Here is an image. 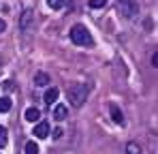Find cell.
<instances>
[{
	"label": "cell",
	"mask_w": 158,
	"mask_h": 154,
	"mask_svg": "<svg viewBox=\"0 0 158 154\" xmlns=\"http://www.w3.org/2000/svg\"><path fill=\"white\" fill-rule=\"evenodd\" d=\"M26 154H39V146L34 141H28L26 143Z\"/></svg>",
	"instance_id": "7c38bea8"
},
{
	"label": "cell",
	"mask_w": 158,
	"mask_h": 154,
	"mask_svg": "<svg viewBox=\"0 0 158 154\" xmlns=\"http://www.w3.org/2000/svg\"><path fill=\"white\" fill-rule=\"evenodd\" d=\"M111 116H113V120H115L118 124H124V116H122V111H120L118 107H111Z\"/></svg>",
	"instance_id": "8fae6325"
},
{
	"label": "cell",
	"mask_w": 158,
	"mask_h": 154,
	"mask_svg": "<svg viewBox=\"0 0 158 154\" xmlns=\"http://www.w3.org/2000/svg\"><path fill=\"white\" fill-rule=\"evenodd\" d=\"M118 6H120L122 15H126V17H135L139 13V9H137V4L132 0H118Z\"/></svg>",
	"instance_id": "3957f363"
},
{
	"label": "cell",
	"mask_w": 158,
	"mask_h": 154,
	"mask_svg": "<svg viewBox=\"0 0 158 154\" xmlns=\"http://www.w3.org/2000/svg\"><path fill=\"white\" fill-rule=\"evenodd\" d=\"M11 107H13V103H11L9 96H0V113H6Z\"/></svg>",
	"instance_id": "30bf717a"
},
{
	"label": "cell",
	"mask_w": 158,
	"mask_h": 154,
	"mask_svg": "<svg viewBox=\"0 0 158 154\" xmlns=\"http://www.w3.org/2000/svg\"><path fill=\"white\" fill-rule=\"evenodd\" d=\"M34 83H36L39 88H41V86H47V83H49V75H47V73H36V75H34Z\"/></svg>",
	"instance_id": "9c48e42d"
},
{
	"label": "cell",
	"mask_w": 158,
	"mask_h": 154,
	"mask_svg": "<svg viewBox=\"0 0 158 154\" xmlns=\"http://www.w3.org/2000/svg\"><path fill=\"white\" fill-rule=\"evenodd\" d=\"M47 135H49V124H47V122H41V124H36V126H34V137L45 139Z\"/></svg>",
	"instance_id": "277c9868"
},
{
	"label": "cell",
	"mask_w": 158,
	"mask_h": 154,
	"mask_svg": "<svg viewBox=\"0 0 158 154\" xmlns=\"http://www.w3.org/2000/svg\"><path fill=\"white\" fill-rule=\"evenodd\" d=\"M19 26H22V30H30V26H32V11L30 9L24 11V15L19 19Z\"/></svg>",
	"instance_id": "5b68a950"
},
{
	"label": "cell",
	"mask_w": 158,
	"mask_h": 154,
	"mask_svg": "<svg viewBox=\"0 0 158 154\" xmlns=\"http://www.w3.org/2000/svg\"><path fill=\"white\" fill-rule=\"evenodd\" d=\"M0 66H2V58H0Z\"/></svg>",
	"instance_id": "44dd1931"
},
{
	"label": "cell",
	"mask_w": 158,
	"mask_h": 154,
	"mask_svg": "<svg viewBox=\"0 0 158 154\" xmlns=\"http://www.w3.org/2000/svg\"><path fill=\"white\" fill-rule=\"evenodd\" d=\"M62 135H64V133H62V128H56V130L52 133V137H53V139H60Z\"/></svg>",
	"instance_id": "e0dca14e"
},
{
	"label": "cell",
	"mask_w": 158,
	"mask_h": 154,
	"mask_svg": "<svg viewBox=\"0 0 158 154\" xmlns=\"http://www.w3.org/2000/svg\"><path fill=\"white\" fill-rule=\"evenodd\" d=\"M126 150H128V154H139V152H141L137 143H128V146H126Z\"/></svg>",
	"instance_id": "2e32d148"
},
{
	"label": "cell",
	"mask_w": 158,
	"mask_h": 154,
	"mask_svg": "<svg viewBox=\"0 0 158 154\" xmlns=\"http://www.w3.org/2000/svg\"><path fill=\"white\" fill-rule=\"evenodd\" d=\"M4 28H6V22H4V19H0V32H2Z\"/></svg>",
	"instance_id": "ffe728a7"
},
{
	"label": "cell",
	"mask_w": 158,
	"mask_h": 154,
	"mask_svg": "<svg viewBox=\"0 0 158 154\" xmlns=\"http://www.w3.org/2000/svg\"><path fill=\"white\" fill-rule=\"evenodd\" d=\"M53 118L56 120H64L66 118V107L64 105H56L53 107Z\"/></svg>",
	"instance_id": "ba28073f"
},
{
	"label": "cell",
	"mask_w": 158,
	"mask_h": 154,
	"mask_svg": "<svg viewBox=\"0 0 158 154\" xmlns=\"http://www.w3.org/2000/svg\"><path fill=\"white\" fill-rule=\"evenodd\" d=\"M71 41L75 43V45H83V47H90L94 41H92V34L88 32V28L85 26H81V24H77V26H73L71 28Z\"/></svg>",
	"instance_id": "6da1fadb"
},
{
	"label": "cell",
	"mask_w": 158,
	"mask_h": 154,
	"mask_svg": "<svg viewBox=\"0 0 158 154\" xmlns=\"http://www.w3.org/2000/svg\"><path fill=\"white\" fill-rule=\"evenodd\" d=\"M88 92H90L88 83H75V86H71V88L66 90L69 101L73 103L75 107H79V105H83V103H85V99H88Z\"/></svg>",
	"instance_id": "7a4b0ae2"
},
{
	"label": "cell",
	"mask_w": 158,
	"mask_h": 154,
	"mask_svg": "<svg viewBox=\"0 0 158 154\" xmlns=\"http://www.w3.org/2000/svg\"><path fill=\"white\" fill-rule=\"evenodd\" d=\"M58 94H60L58 88H49V90L45 92V103H47V105H53V103L58 101Z\"/></svg>",
	"instance_id": "52a82bcc"
},
{
	"label": "cell",
	"mask_w": 158,
	"mask_h": 154,
	"mask_svg": "<svg viewBox=\"0 0 158 154\" xmlns=\"http://www.w3.org/2000/svg\"><path fill=\"white\" fill-rule=\"evenodd\" d=\"M2 88H4V90H6V88L11 90V88H13V81H4V83H2Z\"/></svg>",
	"instance_id": "ac0fdd59"
},
{
	"label": "cell",
	"mask_w": 158,
	"mask_h": 154,
	"mask_svg": "<svg viewBox=\"0 0 158 154\" xmlns=\"http://www.w3.org/2000/svg\"><path fill=\"white\" fill-rule=\"evenodd\" d=\"M152 64H154V66H158V53H154V56H152Z\"/></svg>",
	"instance_id": "d6986e66"
},
{
	"label": "cell",
	"mask_w": 158,
	"mask_h": 154,
	"mask_svg": "<svg viewBox=\"0 0 158 154\" xmlns=\"http://www.w3.org/2000/svg\"><path fill=\"white\" fill-rule=\"evenodd\" d=\"M107 0H90V6L92 9H101V6H105Z\"/></svg>",
	"instance_id": "9a60e30c"
},
{
	"label": "cell",
	"mask_w": 158,
	"mask_h": 154,
	"mask_svg": "<svg viewBox=\"0 0 158 154\" xmlns=\"http://www.w3.org/2000/svg\"><path fill=\"white\" fill-rule=\"evenodd\" d=\"M24 118H26L28 122H39V118H41V113H39V109H34V107H30V109H26V113H24Z\"/></svg>",
	"instance_id": "8992f818"
},
{
	"label": "cell",
	"mask_w": 158,
	"mask_h": 154,
	"mask_svg": "<svg viewBox=\"0 0 158 154\" xmlns=\"http://www.w3.org/2000/svg\"><path fill=\"white\" fill-rule=\"evenodd\" d=\"M47 4H49L52 9H56V11H58V9H62V6L66 4V0H47Z\"/></svg>",
	"instance_id": "4fadbf2b"
},
{
	"label": "cell",
	"mask_w": 158,
	"mask_h": 154,
	"mask_svg": "<svg viewBox=\"0 0 158 154\" xmlns=\"http://www.w3.org/2000/svg\"><path fill=\"white\" fill-rule=\"evenodd\" d=\"M6 141H9V137H6V128L0 126V148H4V146H6Z\"/></svg>",
	"instance_id": "5bb4252c"
}]
</instances>
